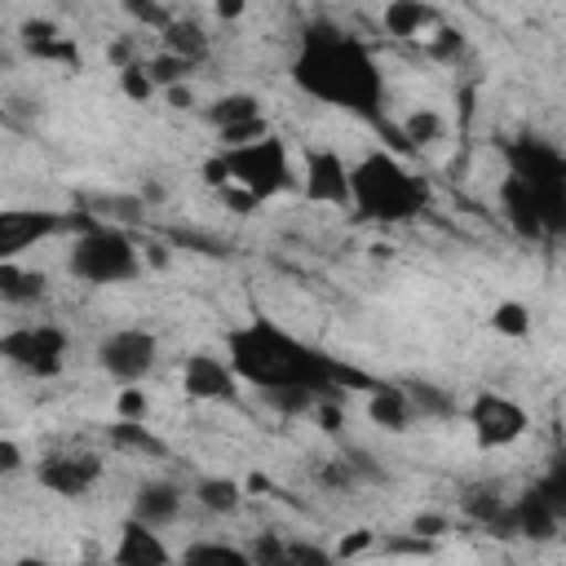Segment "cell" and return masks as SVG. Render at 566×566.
I'll return each mask as SVG.
<instances>
[{
  "label": "cell",
  "instance_id": "cell-1",
  "mask_svg": "<svg viewBox=\"0 0 566 566\" xmlns=\"http://www.w3.org/2000/svg\"><path fill=\"white\" fill-rule=\"evenodd\" d=\"M221 349L243 376V385L256 389L283 416H310L323 398H336L345 385H371L363 371L336 363L270 314H252L226 327Z\"/></svg>",
  "mask_w": 566,
  "mask_h": 566
},
{
  "label": "cell",
  "instance_id": "cell-6",
  "mask_svg": "<svg viewBox=\"0 0 566 566\" xmlns=\"http://www.w3.org/2000/svg\"><path fill=\"white\" fill-rule=\"evenodd\" d=\"M146 270V256H142V243L106 221V217H80V226L71 230V243H66V274L84 287H124L133 279H142Z\"/></svg>",
  "mask_w": 566,
  "mask_h": 566
},
{
  "label": "cell",
  "instance_id": "cell-10",
  "mask_svg": "<svg viewBox=\"0 0 566 566\" xmlns=\"http://www.w3.org/2000/svg\"><path fill=\"white\" fill-rule=\"evenodd\" d=\"M177 385L190 402H208V407H230L243 398V376L234 371V363L226 358V349H190L177 363Z\"/></svg>",
  "mask_w": 566,
  "mask_h": 566
},
{
  "label": "cell",
  "instance_id": "cell-18",
  "mask_svg": "<svg viewBox=\"0 0 566 566\" xmlns=\"http://www.w3.org/2000/svg\"><path fill=\"white\" fill-rule=\"evenodd\" d=\"M380 27L389 40H402V44H429V35L442 27V13L429 4V0H389L385 13H380Z\"/></svg>",
  "mask_w": 566,
  "mask_h": 566
},
{
  "label": "cell",
  "instance_id": "cell-3",
  "mask_svg": "<svg viewBox=\"0 0 566 566\" xmlns=\"http://www.w3.org/2000/svg\"><path fill=\"white\" fill-rule=\"evenodd\" d=\"M495 203L504 226L526 243H566V150L539 133L504 142Z\"/></svg>",
  "mask_w": 566,
  "mask_h": 566
},
{
  "label": "cell",
  "instance_id": "cell-21",
  "mask_svg": "<svg viewBox=\"0 0 566 566\" xmlns=\"http://www.w3.org/2000/svg\"><path fill=\"white\" fill-rule=\"evenodd\" d=\"M22 49L31 57H44V62H75L71 35H62V27H53L44 18H27L22 22Z\"/></svg>",
  "mask_w": 566,
  "mask_h": 566
},
{
  "label": "cell",
  "instance_id": "cell-22",
  "mask_svg": "<svg viewBox=\"0 0 566 566\" xmlns=\"http://www.w3.org/2000/svg\"><path fill=\"white\" fill-rule=\"evenodd\" d=\"M159 35H164V49L177 53V57H186L190 66H199V62L208 57V49H212V35H208L195 18H177V13H172V22H168Z\"/></svg>",
  "mask_w": 566,
  "mask_h": 566
},
{
  "label": "cell",
  "instance_id": "cell-5",
  "mask_svg": "<svg viewBox=\"0 0 566 566\" xmlns=\"http://www.w3.org/2000/svg\"><path fill=\"white\" fill-rule=\"evenodd\" d=\"M203 177L230 195H239L243 203H270L283 195H301V159L292 155V146L270 128L252 142L239 146H221L208 164Z\"/></svg>",
  "mask_w": 566,
  "mask_h": 566
},
{
  "label": "cell",
  "instance_id": "cell-25",
  "mask_svg": "<svg viewBox=\"0 0 566 566\" xmlns=\"http://www.w3.org/2000/svg\"><path fill=\"white\" fill-rule=\"evenodd\" d=\"M531 491H535V495L562 517V526H566V455H562V451L531 478Z\"/></svg>",
  "mask_w": 566,
  "mask_h": 566
},
{
  "label": "cell",
  "instance_id": "cell-19",
  "mask_svg": "<svg viewBox=\"0 0 566 566\" xmlns=\"http://www.w3.org/2000/svg\"><path fill=\"white\" fill-rule=\"evenodd\" d=\"M243 500H248V491H243V482L230 478V473H203V478H195V486H190V504H199V509L212 513V517H234V513L243 509Z\"/></svg>",
  "mask_w": 566,
  "mask_h": 566
},
{
  "label": "cell",
  "instance_id": "cell-17",
  "mask_svg": "<svg viewBox=\"0 0 566 566\" xmlns=\"http://www.w3.org/2000/svg\"><path fill=\"white\" fill-rule=\"evenodd\" d=\"M363 411H367V420H371L376 429H385V433H407V429L420 420V411H416V402H411V389H407V385H385V380H371V385H367Z\"/></svg>",
  "mask_w": 566,
  "mask_h": 566
},
{
  "label": "cell",
  "instance_id": "cell-23",
  "mask_svg": "<svg viewBox=\"0 0 566 566\" xmlns=\"http://www.w3.org/2000/svg\"><path fill=\"white\" fill-rule=\"evenodd\" d=\"M398 137H402V150H420V146H433L447 137V119L433 111V106H416L402 115L398 124Z\"/></svg>",
  "mask_w": 566,
  "mask_h": 566
},
{
  "label": "cell",
  "instance_id": "cell-29",
  "mask_svg": "<svg viewBox=\"0 0 566 566\" xmlns=\"http://www.w3.org/2000/svg\"><path fill=\"white\" fill-rule=\"evenodd\" d=\"M119 88H124V97H133V102H150V97L159 93V84L150 80L146 62H124V66H119Z\"/></svg>",
  "mask_w": 566,
  "mask_h": 566
},
{
  "label": "cell",
  "instance_id": "cell-14",
  "mask_svg": "<svg viewBox=\"0 0 566 566\" xmlns=\"http://www.w3.org/2000/svg\"><path fill=\"white\" fill-rule=\"evenodd\" d=\"M301 199H310L318 208H345L349 212V159L336 146H305Z\"/></svg>",
  "mask_w": 566,
  "mask_h": 566
},
{
  "label": "cell",
  "instance_id": "cell-16",
  "mask_svg": "<svg viewBox=\"0 0 566 566\" xmlns=\"http://www.w3.org/2000/svg\"><path fill=\"white\" fill-rule=\"evenodd\" d=\"M172 557H177V548L164 544V531H159V526H146V522L133 517V513L119 522L111 562H119V566H164V562H172Z\"/></svg>",
  "mask_w": 566,
  "mask_h": 566
},
{
  "label": "cell",
  "instance_id": "cell-24",
  "mask_svg": "<svg viewBox=\"0 0 566 566\" xmlns=\"http://www.w3.org/2000/svg\"><path fill=\"white\" fill-rule=\"evenodd\" d=\"M411 402L420 411V420H455L460 416V398L442 385H429V380H411Z\"/></svg>",
  "mask_w": 566,
  "mask_h": 566
},
{
  "label": "cell",
  "instance_id": "cell-8",
  "mask_svg": "<svg viewBox=\"0 0 566 566\" xmlns=\"http://www.w3.org/2000/svg\"><path fill=\"white\" fill-rule=\"evenodd\" d=\"M460 420L478 451H509L531 433V411L504 389H478L460 402Z\"/></svg>",
  "mask_w": 566,
  "mask_h": 566
},
{
  "label": "cell",
  "instance_id": "cell-12",
  "mask_svg": "<svg viewBox=\"0 0 566 566\" xmlns=\"http://www.w3.org/2000/svg\"><path fill=\"white\" fill-rule=\"evenodd\" d=\"M203 124L217 133L221 146H239V142H252L261 133H270V119H265V102L248 88H230V93H217L208 106H203Z\"/></svg>",
  "mask_w": 566,
  "mask_h": 566
},
{
  "label": "cell",
  "instance_id": "cell-27",
  "mask_svg": "<svg viewBox=\"0 0 566 566\" xmlns=\"http://www.w3.org/2000/svg\"><path fill=\"white\" fill-rule=\"evenodd\" d=\"M491 332L504 336V340H526V336H531V305H522V301H513V296L495 301V310H491Z\"/></svg>",
  "mask_w": 566,
  "mask_h": 566
},
{
  "label": "cell",
  "instance_id": "cell-33",
  "mask_svg": "<svg viewBox=\"0 0 566 566\" xmlns=\"http://www.w3.org/2000/svg\"><path fill=\"white\" fill-rule=\"evenodd\" d=\"M248 13V0H212V18L217 22H239Z\"/></svg>",
  "mask_w": 566,
  "mask_h": 566
},
{
  "label": "cell",
  "instance_id": "cell-32",
  "mask_svg": "<svg viewBox=\"0 0 566 566\" xmlns=\"http://www.w3.org/2000/svg\"><path fill=\"white\" fill-rule=\"evenodd\" d=\"M27 460H22V447L13 438H0V473H18Z\"/></svg>",
  "mask_w": 566,
  "mask_h": 566
},
{
  "label": "cell",
  "instance_id": "cell-9",
  "mask_svg": "<svg viewBox=\"0 0 566 566\" xmlns=\"http://www.w3.org/2000/svg\"><path fill=\"white\" fill-rule=\"evenodd\" d=\"M159 358H164V345H159V336H155L150 327H142V323L106 327V332L97 336V345H93L97 371H102L106 380H115V385H146V380L155 376Z\"/></svg>",
  "mask_w": 566,
  "mask_h": 566
},
{
  "label": "cell",
  "instance_id": "cell-4",
  "mask_svg": "<svg viewBox=\"0 0 566 566\" xmlns=\"http://www.w3.org/2000/svg\"><path fill=\"white\" fill-rule=\"evenodd\" d=\"M433 208V186L389 146H371L349 159V212L363 226L398 230Z\"/></svg>",
  "mask_w": 566,
  "mask_h": 566
},
{
  "label": "cell",
  "instance_id": "cell-20",
  "mask_svg": "<svg viewBox=\"0 0 566 566\" xmlns=\"http://www.w3.org/2000/svg\"><path fill=\"white\" fill-rule=\"evenodd\" d=\"M49 296V274L22 261H0V301L4 305H35Z\"/></svg>",
  "mask_w": 566,
  "mask_h": 566
},
{
  "label": "cell",
  "instance_id": "cell-7",
  "mask_svg": "<svg viewBox=\"0 0 566 566\" xmlns=\"http://www.w3.org/2000/svg\"><path fill=\"white\" fill-rule=\"evenodd\" d=\"M0 358L27 380H57L71 363V336L49 318L13 323L0 336Z\"/></svg>",
  "mask_w": 566,
  "mask_h": 566
},
{
  "label": "cell",
  "instance_id": "cell-30",
  "mask_svg": "<svg viewBox=\"0 0 566 566\" xmlns=\"http://www.w3.org/2000/svg\"><path fill=\"white\" fill-rule=\"evenodd\" d=\"M146 416H150V398H146V389H137V385H119L115 420H146Z\"/></svg>",
  "mask_w": 566,
  "mask_h": 566
},
{
  "label": "cell",
  "instance_id": "cell-26",
  "mask_svg": "<svg viewBox=\"0 0 566 566\" xmlns=\"http://www.w3.org/2000/svg\"><path fill=\"white\" fill-rule=\"evenodd\" d=\"M181 562H252L248 544H234V539H221V535H203V539H190L181 553Z\"/></svg>",
  "mask_w": 566,
  "mask_h": 566
},
{
  "label": "cell",
  "instance_id": "cell-28",
  "mask_svg": "<svg viewBox=\"0 0 566 566\" xmlns=\"http://www.w3.org/2000/svg\"><path fill=\"white\" fill-rule=\"evenodd\" d=\"M111 438H115V447H124V451H137V455H164V442L146 429V420H115Z\"/></svg>",
  "mask_w": 566,
  "mask_h": 566
},
{
  "label": "cell",
  "instance_id": "cell-31",
  "mask_svg": "<svg viewBox=\"0 0 566 566\" xmlns=\"http://www.w3.org/2000/svg\"><path fill=\"white\" fill-rule=\"evenodd\" d=\"M371 539H376L371 531H354V535H345L332 553H336V557H358V553H367V548H371Z\"/></svg>",
  "mask_w": 566,
  "mask_h": 566
},
{
  "label": "cell",
  "instance_id": "cell-11",
  "mask_svg": "<svg viewBox=\"0 0 566 566\" xmlns=\"http://www.w3.org/2000/svg\"><path fill=\"white\" fill-rule=\"evenodd\" d=\"M31 478L40 491L57 495V500H84L102 478H106V460L97 451H80V447H66V451H49L31 464Z\"/></svg>",
  "mask_w": 566,
  "mask_h": 566
},
{
  "label": "cell",
  "instance_id": "cell-13",
  "mask_svg": "<svg viewBox=\"0 0 566 566\" xmlns=\"http://www.w3.org/2000/svg\"><path fill=\"white\" fill-rule=\"evenodd\" d=\"M80 221H71V212H53V208H4L0 212V261H18L31 248L75 230Z\"/></svg>",
  "mask_w": 566,
  "mask_h": 566
},
{
  "label": "cell",
  "instance_id": "cell-2",
  "mask_svg": "<svg viewBox=\"0 0 566 566\" xmlns=\"http://www.w3.org/2000/svg\"><path fill=\"white\" fill-rule=\"evenodd\" d=\"M287 80L314 106L354 115L363 124H380L389 106V75L380 53L349 27L332 18H314L287 57Z\"/></svg>",
  "mask_w": 566,
  "mask_h": 566
},
{
  "label": "cell",
  "instance_id": "cell-15",
  "mask_svg": "<svg viewBox=\"0 0 566 566\" xmlns=\"http://www.w3.org/2000/svg\"><path fill=\"white\" fill-rule=\"evenodd\" d=\"M186 504H190V486H181L177 478H159V473H155V478H142V482L133 486L128 513H133V517H142L146 526L168 531V526H177V522H181Z\"/></svg>",
  "mask_w": 566,
  "mask_h": 566
}]
</instances>
